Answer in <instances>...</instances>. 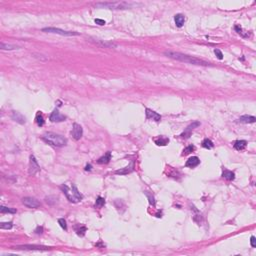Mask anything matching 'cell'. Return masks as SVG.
Masks as SVG:
<instances>
[{
	"instance_id": "obj_19",
	"label": "cell",
	"mask_w": 256,
	"mask_h": 256,
	"mask_svg": "<svg viewBox=\"0 0 256 256\" xmlns=\"http://www.w3.org/2000/svg\"><path fill=\"white\" fill-rule=\"evenodd\" d=\"M247 146V142L245 140H237L234 143V148L238 151L244 150Z\"/></svg>"
},
{
	"instance_id": "obj_1",
	"label": "cell",
	"mask_w": 256,
	"mask_h": 256,
	"mask_svg": "<svg viewBox=\"0 0 256 256\" xmlns=\"http://www.w3.org/2000/svg\"><path fill=\"white\" fill-rule=\"evenodd\" d=\"M164 55H166L169 58L175 59V60L185 62V63H189V64H193V65H199V66H210L209 62H206V61L202 60V59L193 57V56H190V55L183 54V53H180V52L165 51Z\"/></svg>"
},
{
	"instance_id": "obj_6",
	"label": "cell",
	"mask_w": 256,
	"mask_h": 256,
	"mask_svg": "<svg viewBox=\"0 0 256 256\" xmlns=\"http://www.w3.org/2000/svg\"><path fill=\"white\" fill-rule=\"evenodd\" d=\"M39 171H40V166L38 165L35 157L33 155H31L30 156V163H29V174L35 175Z\"/></svg>"
},
{
	"instance_id": "obj_13",
	"label": "cell",
	"mask_w": 256,
	"mask_h": 256,
	"mask_svg": "<svg viewBox=\"0 0 256 256\" xmlns=\"http://www.w3.org/2000/svg\"><path fill=\"white\" fill-rule=\"evenodd\" d=\"M134 170V162H131L130 165H128L127 167H125L123 169H119V170H116L115 171V174H120V175H125V174H128L130 172H132Z\"/></svg>"
},
{
	"instance_id": "obj_24",
	"label": "cell",
	"mask_w": 256,
	"mask_h": 256,
	"mask_svg": "<svg viewBox=\"0 0 256 256\" xmlns=\"http://www.w3.org/2000/svg\"><path fill=\"white\" fill-rule=\"evenodd\" d=\"M12 118L17 122H20V123H24L25 122V118L23 117L21 114H19L18 112H13L12 114Z\"/></svg>"
},
{
	"instance_id": "obj_22",
	"label": "cell",
	"mask_w": 256,
	"mask_h": 256,
	"mask_svg": "<svg viewBox=\"0 0 256 256\" xmlns=\"http://www.w3.org/2000/svg\"><path fill=\"white\" fill-rule=\"evenodd\" d=\"M169 142V139L164 137V136H159L158 138L155 139V143L157 145H161V146H164Z\"/></svg>"
},
{
	"instance_id": "obj_30",
	"label": "cell",
	"mask_w": 256,
	"mask_h": 256,
	"mask_svg": "<svg viewBox=\"0 0 256 256\" xmlns=\"http://www.w3.org/2000/svg\"><path fill=\"white\" fill-rule=\"evenodd\" d=\"M58 223H59V225H60L61 227L64 229V230H67V225H66V221H65V220H64L63 218H60V219H58Z\"/></svg>"
},
{
	"instance_id": "obj_9",
	"label": "cell",
	"mask_w": 256,
	"mask_h": 256,
	"mask_svg": "<svg viewBox=\"0 0 256 256\" xmlns=\"http://www.w3.org/2000/svg\"><path fill=\"white\" fill-rule=\"evenodd\" d=\"M14 249H22V250H49L50 247L38 246V245H22V246L14 247Z\"/></svg>"
},
{
	"instance_id": "obj_17",
	"label": "cell",
	"mask_w": 256,
	"mask_h": 256,
	"mask_svg": "<svg viewBox=\"0 0 256 256\" xmlns=\"http://www.w3.org/2000/svg\"><path fill=\"white\" fill-rule=\"evenodd\" d=\"M174 20H175V24L178 27H182L184 22H185V17L182 14H176L174 17Z\"/></svg>"
},
{
	"instance_id": "obj_33",
	"label": "cell",
	"mask_w": 256,
	"mask_h": 256,
	"mask_svg": "<svg viewBox=\"0 0 256 256\" xmlns=\"http://www.w3.org/2000/svg\"><path fill=\"white\" fill-rule=\"evenodd\" d=\"M95 23L98 24V25H104V24H105V21L102 20V19H95Z\"/></svg>"
},
{
	"instance_id": "obj_34",
	"label": "cell",
	"mask_w": 256,
	"mask_h": 256,
	"mask_svg": "<svg viewBox=\"0 0 256 256\" xmlns=\"http://www.w3.org/2000/svg\"><path fill=\"white\" fill-rule=\"evenodd\" d=\"M250 244H251V246H252V247H256L255 237H254V236H251V238H250Z\"/></svg>"
},
{
	"instance_id": "obj_21",
	"label": "cell",
	"mask_w": 256,
	"mask_h": 256,
	"mask_svg": "<svg viewBox=\"0 0 256 256\" xmlns=\"http://www.w3.org/2000/svg\"><path fill=\"white\" fill-rule=\"evenodd\" d=\"M110 159H111V153L107 152L104 156L100 157V158L97 160V162L99 163V164H106V163H108L110 161Z\"/></svg>"
},
{
	"instance_id": "obj_32",
	"label": "cell",
	"mask_w": 256,
	"mask_h": 256,
	"mask_svg": "<svg viewBox=\"0 0 256 256\" xmlns=\"http://www.w3.org/2000/svg\"><path fill=\"white\" fill-rule=\"evenodd\" d=\"M86 231V228L85 227H81V230H77V234L80 235V236H83Z\"/></svg>"
},
{
	"instance_id": "obj_31",
	"label": "cell",
	"mask_w": 256,
	"mask_h": 256,
	"mask_svg": "<svg viewBox=\"0 0 256 256\" xmlns=\"http://www.w3.org/2000/svg\"><path fill=\"white\" fill-rule=\"evenodd\" d=\"M214 53H215V54H216L217 58L220 59V60H221V59L223 58V54H222V52L220 51L219 49H215V50H214Z\"/></svg>"
},
{
	"instance_id": "obj_20",
	"label": "cell",
	"mask_w": 256,
	"mask_h": 256,
	"mask_svg": "<svg viewBox=\"0 0 256 256\" xmlns=\"http://www.w3.org/2000/svg\"><path fill=\"white\" fill-rule=\"evenodd\" d=\"M222 177L225 178L226 180L231 181V180H234L235 174L232 171H229V170H227V169H224L223 172H222Z\"/></svg>"
},
{
	"instance_id": "obj_27",
	"label": "cell",
	"mask_w": 256,
	"mask_h": 256,
	"mask_svg": "<svg viewBox=\"0 0 256 256\" xmlns=\"http://www.w3.org/2000/svg\"><path fill=\"white\" fill-rule=\"evenodd\" d=\"M194 150H195V146H193V145H189V146H187L185 149L183 150L182 155H188V154L193 152Z\"/></svg>"
},
{
	"instance_id": "obj_16",
	"label": "cell",
	"mask_w": 256,
	"mask_h": 256,
	"mask_svg": "<svg viewBox=\"0 0 256 256\" xmlns=\"http://www.w3.org/2000/svg\"><path fill=\"white\" fill-rule=\"evenodd\" d=\"M0 48L2 50H15V49H19L20 47L18 45H15V44L1 42V44H0Z\"/></svg>"
},
{
	"instance_id": "obj_26",
	"label": "cell",
	"mask_w": 256,
	"mask_h": 256,
	"mask_svg": "<svg viewBox=\"0 0 256 256\" xmlns=\"http://www.w3.org/2000/svg\"><path fill=\"white\" fill-rule=\"evenodd\" d=\"M0 211H1V213H16V209H14V208L5 207V206L0 207Z\"/></svg>"
},
{
	"instance_id": "obj_8",
	"label": "cell",
	"mask_w": 256,
	"mask_h": 256,
	"mask_svg": "<svg viewBox=\"0 0 256 256\" xmlns=\"http://www.w3.org/2000/svg\"><path fill=\"white\" fill-rule=\"evenodd\" d=\"M82 134H83V129H82L81 125L74 123L72 131H71V135H72V137L75 139V140H79V139L82 137Z\"/></svg>"
},
{
	"instance_id": "obj_11",
	"label": "cell",
	"mask_w": 256,
	"mask_h": 256,
	"mask_svg": "<svg viewBox=\"0 0 256 256\" xmlns=\"http://www.w3.org/2000/svg\"><path fill=\"white\" fill-rule=\"evenodd\" d=\"M65 119H66V117H65L64 115L60 114V112H59L57 109H55L54 111L51 113V115H50V121H52V122H61V121H64Z\"/></svg>"
},
{
	"instance_id": "obj_35",
	"label": "cell",
	"mask_w": 256,
	"mask_h": 256,
	"mask_svg": "<svg viewBox=\"0 0 256 256\" xmlns=\"http://www.w3.org/2000/svg\"><path fill=\"white\" fill-rule=\"evenodd\" d=\"M85 170H91V165L89 164V165H87L86 166V168H85Z\"/></svg>"
},
{
	"instance_id": "obj_12",
	"label": "cell",
	"mask_w": 256,
	"mask_h": 256,
	"mask_svg": "<svg viewBox=\"0 0 256 256\" xmlns=\"http://www.w3.org/2000/svg\"><path fill=\"white\" fill-rule=\"evenodd\" d=\"M199 163H200V160H199L198 157L193 156V157H190V158L187 160L186 163H185V166L186 167L194 168V167H196V166L199 165Z\"/></svg>"
},
{
	"instance_id": "obj_18",
	"label": "cell",
	"mask_w": 256,
	"mask_h": 256,
	"mask_svg": "<svg viewBox=\"0 0 256 256\" xmlns=\"http://www.w3.org/2000/svg\"><path fill=\"white\" fill-rule=\"evenodd\" d=\"M239 121L242 122V123H254L256 121V118L254 116H250V115H243L239 118Z\"/></svg>"
},
{
	"instance_id": "obj_29",
	"label": "cell",
	"mask_w": 256,
	"mask_h": 256,
	"mask_svg": "<svg viewBox=\"0 0 256 256\" xmlns=\"http://www.w3.org/2000/svg\"><path fill=\"white\" fill-rule=\"evenodd\" d=\"M104 204H105V200H104V198L98 197L96 199V203H95V206L96 207H102Z\"/></svg>"
},
{
	"instance_id": "obj_25",
	"label": "cell",
	"mask_w": 256,
	"mask_h": 256,
	"mask_svg": "<svg viewBox=\"0 0 256 256\" xmlns=\"http://www.w3.org/2000/svg\"><path fill=\"white\" fill-rule=\"evenodd\" d=\"M35 120H36V123H37L38 126H43L44 125V118H43L42 114L40 113V111L37 112L36 117H35Z\"/></svg>"
},
{
	"instance_id": "obj_7",
	"label": "cell",
	"mask_w": 256,
	"mask_h": 256,
	"mask_svg": "<svg viewBox=\"0 0 256 256\" xmlns=\"http://www.w3.org/2000/svg\"><path fill=\"white\" fill-rule=\"evenodd\" d=\"M22 203L28 208H37L40 206V202L32 197H24L22 199Z\"/></svg>"
},
{
	"instance_id": "obj_5",
	"label": "cell",
	"mask_w": 256,
	"mask_h": 256,
	"mask_svg": "<svg viewBox=\"0 0 256 256\" xmlns=\"http://www.w3.org/2000/svg\"><path fill=\"white\" fill-rule=\"evenodd\" d=\"M42 31L48 32V33H54V34H60L63 36H74V35H79V33L73 31H65L59 28H54V27H49V28H43Z\"/></svg>"
},
{
	"instance_id": "obj_28",
	"label": "cell",
	"mask_w": 256,
	"mask_h": 256,
	"mask_svg": "<svg viewBox=\"0 0 256 256\" xmlns=\"http://www.w3.org/2000/svg\"><path fill=\"white\" fill-rule=\"evenodd\" d=\"M12 222H3L0 224V228L1 229H11L12 228Z\"/></svg>"
},
{
	"instance_id": "obj_3",
	"label": "cell",
	"mask_w": 256,
	"mask_h": 256,
	"mask_svg": "<svg viewBox=\"0 0 256 256\" xmlns=\"http://www.w3.org/2000/svg\"><path fill=\"white\" fill-rule=\"evenodd\" d=\"M42 138L44 141L47 142V143L51 144L53 146H56V147H62L67 144V139L65 138L64 136L56 134V133H53V132L45 133Z\"/></svg>"
},
{
	"instance_id": "obj_4",
	"label": "cell",
	"mask_w": 256,
	"mask_h": 256,
	"mask_svg": "<svg viewBox=\"0 0 256 256\" xmlns=\"http://www.w3.org/2000/svg\"><path fill=\"white\" fill-rule=\"evenodd\" d=\"M131 5H132V3H129V2L117 1V2H105V3H97L96 6L109 8V9H126V8H129L130 6H131Z\"/></svg>"
},
{
	"instance_id": "obj_23",
	"label": "cell",
	"mask_w": 256,
	"mask_h": 256,
	"mask_svg": "<svg viewBox=\"0 0 256 256\" xmlns=\"http://www.w3.org/2000/svg\"><path fill=\"white\" fill-rule=\"evenodd\" d=\"M202 147H204V148H206V149H212L213 148V142L210 140V139H208V138H205L203 141H202Z\"/></svg>"
},
{
	"instance_id": "obj_15",
	"label": "cell",
	"mask_w": 256,
	"mask_h": 256,
	"mask_svg": "<svg viewBox=\"0 0 256 256\" xmlns=\"http://www.w3.org/2000/svg\"><path fill=\"white\" fill-rule=\"evenodd\" d=\"M93 42L97 45H100L101 47H105V48H111V47H116V44L113 42H108V41H103L99 39H94Z\"/></svg>"
},
{
	"instance_id": "obj_10",
	"label": "cell",
	"mask_w": 256,
	"mask_h": 256,
	"mask_svg": "<svg viewBox=\"0 0 256 256\" xmlns=\"http://www.w3.org/2000/svg\"><path fill=\"white\" fill-rule=\"evenodd\" d=\"M145 113H146V118L149 119V120H154L156 122H158V121L161 120V115L158 114V113L155 112V111H153V110L146 108V110H145Z\"/></svg>"
},
{
	"instance_id": "obj_2",
	"label": "cell",
	"mask_w": 256,
	"mask_h": 256,
	"mask_svg": "<svg viewBox=\"0 0 256 256\" xmlns=\"http://www.w3.org/2000/svg\"><path fill=\"white\" fill-rule=\"evenodd\" d=\"M60 188L62 191L64 192V194L66 195L67 199L70 202H73V203H76V202H79L82 200L83 196L82 194L78 191V189L76 188L75 185H71L68 186L66 184H63V185L60 186Z\"/></svg>"
},
{
	"instance_id": "obj_14",
	"label": "cell",
	"mask_w": 256,
	"mask_h": 256,
	"mask_svg": "<svg viewBox=\"0 0 256 256\" xmlns=\"http://www.w3.org/2000/svg\"><path fill=\"white\" fill-rule=\"evenodd\" d=\"M199 125H200V123H199V122H194V123H192L191 125H189V126L186 128L185 131H184L182 134H181V137H183V138H188L189 136H190V134H191V131H192V130L194 129L195 127L199 126Z\"/></svg>"
}]
</instances>
